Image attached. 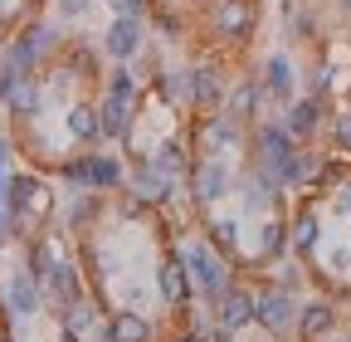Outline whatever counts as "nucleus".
<instances>
[{"mask_svg":"<svg viewBox=\"0 0 351 342\" xmlns=\"http://www.w3.org/2000/svg\"><path fill=\"white\" fill-rule=\"evenodd\" d=\"M59 49V30L49 20H29L20 25V34L10 39V49H5V64H15L20 73H34L44 54H54Z\"/></svg>","mask_w":351,"mask_h":342,"instance_id":"obj_1","label":"nucleus"},{"mask_svg":"<svg viewBox=\"0 0 351 342\" xmlns=\"http://www.w3.org/2000/svg\"><path fill=\"white\" fill-rule=\"evenodd\" d=\"M181 264L195 274V288L210 298V304L230 288V269H225V260H219V254H215L210 244H200V240H191V244L181 249Z\"/></svg>","mask_w":351,"mask_h":342,"instance_id":"obj_2","label":"nucleus"},{"mask_svg":"<svg viewBox=\"0 0 351 342\" xmlns=\"http://www.w3.org/2000/svg\"><path fill=\"white\" fill-rule=\"evenodd\" d=\"M142 45H147V20H127V15H112L108 30L98 34V49L117 64H132L142 54Z\"/></svg>","mask_w":351,"mask_h":342,"instance_id":"obj_3","label":"nucleus"},{"mask_svg":"<svg viewBox=\"0 0 351 342\" xmlns=\"http://www.w3.org/2000/svg\"><path fill=\"white\" fill-rule=\"evenodd\" d=\"M254 323H258L263 332H274V337L298 332V304H293V293L269 288L263 298H254Z\"/></svg>","mask_w":351,"mask_h":342,"instance_id":"obj_4","label":"nucleus"},{"mask_svg":"<svg viewBox=\"0 0 351 342\" xmlns=\"http://www.w3.org/2000/svg\"><path fill=\"white\" fill-rule=\"evenodd\" d=\"M298 137L288 133L283 122H258V166H269V171H283V161L293 157ZM283 181V176H278Z\"/></svg>","mask_w":351,"mask_h":342,"instance_id":"obj_5","label":"nucleus"},{"mask_svg":"<svg viewBox=\"0 0 351 342\" xmlns=\"http://www.w3.org/2000/svg\"><path fill=\"white\" fill-rule=\"evenodd\" d=\"M215 323L225 328L230 337L244 332V328L254 323V293H249V288H225V293L215 298Z\"/></svg>","mask_w":351,"mask_h":342,"instance_id":"obj_6","label":"nucleus"},{"mask_svg":"<svg viewBox=\"0 0 351 342\" xmlns=\"http://www.w3.org/2000/svg\"><path fill=\"white\" fill-rule=\"evenodd\" d=\"M254 30V0H219L215 5V34L219 39H249Z\"/></svg>","mask_w":351,"mask_h":342,"instance_id":"obj_7","label":"nucleus"},{"mask_svg":"<svg viewBox=\"0 0 351 342\" xmlns=\"http://www.w3.org/2000/svg\"><path fill=\"white\" fill-rule=\"evenodd\" d=\"M5 298H10V313H15V318H34V313H39V274H34L29 264L15 269L10 284H5Z\"/></svg>","mask_w":351,"mask_h":342,"instance_id":"obj_8","label":"nucleus"},{"mask_svg":"<svg viewBox=\"0 0 351 342\" xmlns=\"http://www.w3.org/2000/svg\"><path fill=\"white\" fill-rule=\"evenodd\" d=\"M127 181H132V191H137L142 201H166V196L176 191V181L166 176V171H161V166H156L152 157L132 166V171H127Z\"/></svg>","mask_w":351,"mask_h":342,"instance_id":"obj_9","label":"nucleus"},{"mask_svg":"<svg viewBox=\"0 0 351 342\" xmlns=\"http://www.w3.org/2000/svg\"><path fill=\"white\" fill-rule=\"evenodd\" d=\"M225 98V78H219V69H191L186 73V103H195V108H210V103H219Z\"/></svg>","mask_w":351,"mask_h":342,"instance_id":"obj_10","label":"nucleus"},{"mask_svg":"<svg viewBox=\"0 0 351 342\" xmlns=\"http://www.w3.org/2000/svg\"><path fill=\"white\" fill-rule=\"evenodd\" d=\"M219 196H230V166L219 161V157H210V161L195 171V201H200V205H215Z\"/></svg>","mask_w":351,"mask_h":342,"instance_id":"obj_11","label":"nucleus"},{"mask_svg":"<svg viewBox=\"0 0 351 342\" xmlns=\"http://www.w3.org/2000/svg\"><path fill=\"white\" fill-rule=\"evenodd\" d=\"M258 83H263V93H269V98L293 103V59H288V54H269V59H263Z\"/></svg>","mask_w":351,"mask_h":342,"instance_id":"obj_12","label":"nucleus"},{"mask_svg":"<svg viewBox=\"0 0 351 342\" xmlns=\"http://www.w3.org/2000/svg\"><path fill=\"white\" fill-rule=\"evenodd\" d=\"M98 122H103V137H108V142L132 137V103H122V98L103 93V103H98Z\"/></svg>","mask_w":351,"mask_h":342,"instance_id":"obj_13","label":"nucleus"},{"mask_svg":"<svg viewBox=\"0 0 351 342\" xmlns=\"http://www.w3.org/2000/svg\"><path fill=\"white\" fill-rule=\"evenodd\" d=\"M332 328H337V308L327 304V298H313V304H302V313H298V332H302L307 342L327 337Z\"/></svg>","mask_w":351,"mask_h":342,"instance_id":"obj_14","label":"nucleus"},{"mask_svg":"<svg viewBox=\"0 0 351 342\" xmlns=\"http://www.w3.org/2000/svg\"><path fill=\"white\" fill-rule=\"evenodd\" d=\"M317 122H322V103H317V93L288 103V122H283V127H288L293 137H313V133H317Z\"/></svg>","mask_w":351,"mask_h":342,"instance_id":"obj_15","label":"nucleus"},{"mask_svg":"<svg viewBox=\"0 0 351 342\" xmlns=\"http://www.w3.org/2000/svg\"><path fill=\"white\" fill-rule=\"evenodd\" d=\"M0 103H5L15 117H25V122H29V117L39 113V83H34L29 73H20L10 89H5V98H0Z\"/></svg>","mask_w":351,"mask_h":342,"instance_id":"obj_16","label":"nucleus"},{"mask_svg":"<svg viewBox=\"0 0 351 342\" xmlns=\"http://www.w3.org/2000/svg\"><path fill=\"white\" fill-rule=\"evenodd\" d=\"M278 176H283V186H307V181H317V176H322V157H317V152H298V147H293V157L283 161Z\"/></svg>","mask_w":351,"mask_h":342,"instance_id":"obj_17","label":"nucleus"},{"mask_svg":"<svg viewBox=\"0 0 351 342\" xmlns=\"http://www.w3.org/2000/svg\"><path fill=\"white\" fill-rule=\"evenodd\" d=\"M64 127H69V137H78V142H98V137H103L98 108H88V103H73V108L64 113Z\"/></svg>","mask_w":351,"mask_h":342,"instance_id":"obj_18","label":"nucleus"},{"mask_svg":"<svg viewBox=\"0 0 351 342\" xmlns=\"http://www.w3.org/2000/svg\"><path fill=\"white\" fill-rule=\"evenodd\" d=\"M127 181V166L117 157H88V186L93 191H112Z\"/></svg>","mask_w":351,"mask_h":342,"instance_id":"obj_19","label":"nucleus"},{"mask_svg":"<svg viewBox=\"0 0 351 342\" xmlns=\"http://www.w3.org/2000/svg\"><path fill=\"white\" fill-rule=\"evenodd\" d=\"M156 284H161V298H166L171 308H181L186 298H191V279H186V264H181V260H171V264L156 274Z\"/></svg>","mask_w":351,"mask_h":342,"instance_id":"obj_20","label":"nucleus"},{"mask_svg":"<svg viewBox=\"0 0 351 342\" xmlns=\"http://www.w3.org/2000/svg\"><path fill=\"white\" fill-rule=\"evenodd\" d=\"M44 288H49L59 304H73V298H83V288H78V269H73L69 260H59L49 274H44Z\"/></svg>","mask_w":351,"mask_h":342,"instance_id":"obj_21","label":"nucleus"},{"mask_svg":"<svg viewBox=\"0 0 351 342\" xmlns=\"http://www.w3.org/2000/svg\"><path fill=\"white\" fill-rule=\"evenodd\" d=\"M288 244H293L298 254H317V244H322V220L313 216V210H302V216L293 220V230H288Z\"/></svg>","mask_w":351,"mask_h":342,"instance_id":"obj_22","label":"nucleus"},{"mask_svg":"<svg viewBox=\"0 0 351 342\" xmlns=\"http://www.w3.org/2000/svg\"><path fill=\"white\" fill-rule=\"evenodd\" d=\"M283 244H288V230H283L278 220H263V225H258V244H254V260H258V264H274L278 254H283Z\"/></svg>","mask_w":351,"mask_h":342,"instance_id":"obj_23","label":"nucleus"},{"mask_svg":"<svg viewBox=\"0 0 351 342\" xmlns=\"http://www.w3.org/2000/svg\"><path fill=\"white\" fill-rule=\"evenodd\" d=\"M108 328H112V342H152V323H147L142 313H132V308L117 313Z\"/></svg>","mask_w":351,"mask_h":342,"instance_id":"obj_24","label":"nucleus"},{"mask_svg":"<svg viewBox=\"0 0 351 342\" xmlns=\"http://www.w3.org/2000/svg\"><path fill=\"white\" fill-rule=\"evenodd\" d=\"M152 161H156V166L166 171L171 181H181V176H186V147H181V142H166V147H161V152H156Z\"/></svg>","mask_w":351,"mask_h":342,"instance_id":"obj_25","label":"nucleus"},{"mask_svg":"<svg viewBox=\"0 0 351 342\" xmlns=\"http://www.w3.org/2000/svg\"><path fill=\"white\" fill-rule=\"evenodd\" d=\"M108 93L122 98V103H132V98H137V73H132L127 64H117V69L108 73Z\"/></svg>","mask_w":351,"mask_h":342,"instance_id":"obj_26","label":"nucleus"},{"mask_svg":"<svg viewBox=\"0 0 351 342\" xmlns=\"http://www.w3.org/2000/svg\"><path fill=\"white\" fill-rule=\"evenodd\" d=\"M210 244H215L219 254H234V244H239V220H215V225H210Z\"/></svg>","mask_w":351,"mask_h":342,"instance_id":"obj_27","label":"nucleus"},{"mask_svg":"<svg viewBox=\"0 0 351 342\" xmlns=\"http://www.w3.org/2000/svg\"><path fill=\"white\" fill-rule=\"evenodd\" d=\"M108 10H112V15H127V20H147L152 0H108Z\"/></svg>","mask_w":351,"mask_h":342,"instance_id":"obj_28","label":"nucleus"},{"mask_svg":"<svg viewBox=\"0 0 351 342\" xmlns=\"http://www.w3.org/2000/svg\"><path fill=\"white\" fill-rule=\"evenodd\" d=\"M88 15H93V0H59V20H88Z\"/></svg>","mask_w":351,"mask_h":342,"instance_id":"obj_29","label":"nucleus"},{"mask_svg":"<svg viewBox=\"0 0 351 342\" xmlns=\"http://www.w3.org/2000/svg\"><path fill=\"white\" fill-rule=\"evenodd\" d=\"M332 137H337V142H341V147L351 152V113H341V117L332 122Z\"/></svg>","mask_w":351,"mask_h":342,"instance_id":"obj_30","label":"nucleus"},{"mask_svg":"<svg viewBox=\"0 0 351 342\" xmlns=\"http://www.w3.org/2000/svg\"><path fill=\"white\" fill-rule=\"evenodd\" d=\"M332 205H337V216H346V220H351V181H346V186H337V201H332Z\"/></svg>","mask_w":351,"mask_h":342,"instance_id":"obj_31","label":"nucleus"},{"mask_svg":"<svg viewBox=\"0 0 351 342\" xmlns=\"http://www.w3.org/2000/svg\"><path fill=\"white\" fill-rule=\"evenodd\" d=\"M156 25H161V34H166V39L181 34V15H156Z\"/></svg>","mask_w":351,"mask_h":342,"instance_id":"obj_32","label":"nucleus"},{"mask_svg":"<svg viewBox=\"0 0 351 342\" xmlns=\"http://www.w3.org/2000/svg\"><path fill=\"white\" fill-rule=\"evenodd\" d=\"M278 274H283V279H278V288H283V293H293V288L302 284V274H298V269H278Z\"/></svg>","mask_w":351,"mask_h":342,"instance_id":"obj_33","label":"nucleus"},{"mask_svg":"<svg viewBox=\"0 0 351 342\" xmlns=\"http://www.w3.org/2000/svg\"><path fill=\"white\" fill-rule=\"evenodd\" d=\"M10 225H15V216H5V210H0V249L10 244Z\"/></svg>","mask_w":351,"mask_h":342,"instance_id":"obj_34","label":"nucleus"},{"mask_svg":"<svg viewBox=\"0 0 351 342\" xmlns=\"http://www.w3.org/2000/svg\"><path fill=\"white\" fill-rule=\"evenodd\" d=\"M59 342H78V332H73V328H64V337H59Z\"/></svg>","mask_w":351,"mask_h":342,"instance_id":"obj_35","label":"nucleus"},{"mask_svg":"<svg viewBox=\"0 0 351 342\" xmlns=\"http://www.w3.org/2000/svg\"><path fill=\"white\" fill-rule=\"evenodd\" d=\"M181 342H200V337H181Z\"/></svg>","mask_w":351,"mask_h":342,"instance_id":"obj_36","label":"nucleus"},{"mask_svg":"<svg viewBox=\"0 0 351 342\" xmlns=\"http://www.w3.org/2000/svg\"><path fill=\"white\" fill-rule=\"evenodd\" d=\"M161 5H176V0H161Z\"/></svg>","mask_w":351,"mask_h":342,"instance_id":"obj_37","label":"nucleus"},{"mask_svg":"<svg viewBox=\"0 0 351 342\" xmlns=\"http://www.w3.org/2000/svg\"><path fill=\"white\" fill-rule=\"evenodd\" d=\"M346 342H351V337H346Z\"/></svg>","mask_w":351,"mask_h":342,"instance_id":"obj_38","label":"nucleus"}]
</instances>
